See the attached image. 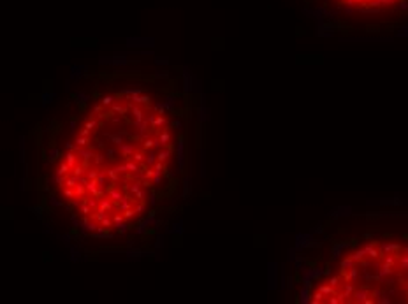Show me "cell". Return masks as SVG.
Returning <instances> with one entry per match:
<instances>
[{
	"instance_id": "cell-3",
	"label": "cell",
	"mask_w": 408,
	"mask_h": 304,
	"mask_svg": "<svg viewBox=\"0 0 408 304\" xmlns=\"http://www.w3.org/2000/svg\"><path fill=\"white\" fill-rule=\"evenodd\" d=\"M69 169H71V167H69V165H67V162H65V164H62L60 167H58V174H67V172H69Z\"/></svg>"
},
{
	"instance_id": "cell-8",
	"label": "cell",
	"mask_w": 408,
	"mask_h": 304,
	"mask_svg": "<svg viewBox=\"0 0 408 304\" xmlns=\"http://www.w3.org/2000/svg\"><path fill=\"white\" fill-rule=\"evenodd\" d=\"M111 102H113V97H104V100H102L104 106H107V104H111Z\"/></svg>"
},
{
	"instance_id": "cell-2",
	"label": "cell",
	"mask_w": 408,
	"mask_h": 304,
	"mask_svg": "<svg viewBox=\"0 0 408 304\" xmlns=\"http://www.w3.org/2000/svg\"><path fill=\"white\" fill-rule=\"evenodd\" d=\"M78 155H79V157H83L85 160H90L93 153H91L90 150H79V151H78Z\"/></svg>"
},
{
	"instance_id": "cell-5",
	"label": "cell",
	"mask_w": 408,
	"mask_h": 304,
	"mask_svg": "<svg viewBox=\"0 0 408 304\" xmlns=\"http://www.w3.org/2000/svg\"><path fill=\"white\" fill-rule=\"evenodd\" d=\"M83 172H85V167H79V165H78V167H74V176L79 178V174H83Z\"/></svg>"
},
{
	"instance_id": "cell-1",
	"label": "cell",
	"mask_w": 408,
	"mask_h": 304,
	"mask_svg": "<svg viewBox=\"0 0 408 304\" xmlns=\"http://www.w3.org/2000/svg\"><path fill=\"white\" fill-rule=\"evenodd\" d=\"M65 162H67L69 167H74V164H76V155H74V153H67V158H65Z\"/></svg>"
},
{
	"instance_id": "cell-7",
	"label": "cell",
	"mask_w": 408,
	"mask_h": 304,
	"mask_svg": "<svg viewBox=\"0 0 408 304\" xmlns=\"http://www.w3.org/2000/svg\"><path fill=\"white\" fill-rule=\"evenodd\" d=\"M102 209H104V211H106V209H111V202L102 201Z\"/></svg>"
},
{
	"instance_id": "cell-4",
	"label": "cell",
	"mask_w": 408,
	"mask_h": 304,
	"mask_svg": "<svg viewBox=\"0 0 408 304\" xmlns=\"http://www.w3.org/2000/svg\"><path fill=\"white\" fill-rule=\"evenodd\" d=\"M76 144H78L79 148L81 146H86V137H81V135H79V137L76 139Z\"/></svg>"
},
{
	"instance_id": "cell-6",
	"label": "cell",
	"mask_w": 408,
	"mask_h": 304,
	"mask_svg": "<svg viewBox=\"0 0 408 304\" xmlns=\"http://www.w3.org/2000/svg\"><path fill=\"white\" fill-rule=\"evenodd\" d=\"M83 192H85V186H78V188H76V194H74V197H78V195H83Z\"/></svg>"
},
{
	"instance_id": "cell-10",
	"label": "cell",
	"mask_w": 408,
	"mask_h": 304,
	"mask_svg": "<svg viewBox=\"0 0 408 304\" xmlns=\"http://www.w3.org/2000/svg\"><path fill=\"white\" fill-rule=\"evenodd\" d=\"M63 195H65V197H74V194L71 192V190H67V188L63 190Z\"/></svg>"
},
{
	"instance_id": "cell-9",
	"label": "cell",
	"mask_w": 408,
	"mask_h": 304,
	"mask_svg": "<svg viewBox=\"0 0 408 304\" xmlns=\"http://www.w3.org/2000/svg\"><path fill=\"white\" fill-rule=\"evenodd\" d=\"M95 178H97V172H95V170H90V172H88V179H95Z\"/></svg>"
}]
</instances>
